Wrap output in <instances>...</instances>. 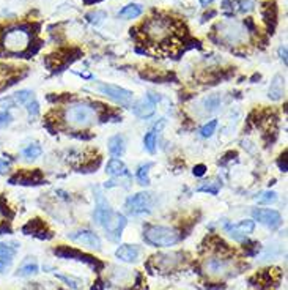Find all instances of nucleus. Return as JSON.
I'll list each match as a JSON object with an SVG mask.
<instances>
[{
	"label": "nucleus",
	"mask_w": 288,
	"mask_h": 290,
	"mask_svg": "<svg viewBox=\"0 0 288 290\" xmlns=\"http://www.w3.org/2000/svg\"><path fill=\"white\" fill-rule=\"evenodd\" d=\"M95 221L98 226H101L106 235L111 240H118L122 237V232L126 226V218L120 213H115L109 202L103 197L101 193H96V208H95Z\"/></svg>",
	"instance_id": "nucleus-1"
},
{
	"label": "nucleus",
	"mask_w": 288,
	"mask_h": 290,
	"mask_svg": "<svg viewBox=\"0 0 288 290\" xmlns=\"http://www.w3.org/2000/svg\"><path fill=\"white\" fill-rule=\"evenodd\" d=\"M32 44V32L27 27H9L0 35V46L8 55H21Z\"/></svg>",
	"instance_id": "nucleus-2"
},
{
	"label": "nucleus",
	"mask_w": 288,
	"mask_h": 290,
	"mask_svg": "<svg viewBox=\"0 0 288 290\" xmlns=\"http://www.w3.org/2000/svg\"><path fill=\"white\" fill-rule=\"evenodd\" d=\"M96 109L88 103H73L65 109V120L66 123L85 128L96 122Z\"/></svg>",
	"instance_id": "nucleus-3"
},
{
	"label": "nucleus",
	"mask_w": 288,
	"mask_h": 290,
	"mask_svg": "<svg viewBox=\"0 0 288 290\" xmlns=\"http://www.w3.org/2000/svg\"><path fill=\"white\" fill-rule=\"evenodd\" d=\"M144 238L146 243L151 246H175L181 240V234L175 231L172 227H164V226H148L144 232Z\"/></svg>",
	"instance_id": "nucleus-4"
},
{
	"label": "nucleus",
	"mask_w": 288,
	"mask_h": 290,
	"mask_svg": "<svg viewBox=\"0 0 288 290\" xmlns=\"http://www.w3.org/2000/svg\"><path fill=\"white\" fill-rule=\"evenodd\" d=\"M173 21L170 17H162V16H154L150 17L144 24V35L148 36L153 41H164V39L170 38L172 35V27Z\"/></svg>",
	"instance_id": "nucleus-5"
},
{
	"label": "nucleus",
	"mask_w": 288,
	"mask_h": 290,
	"mask_svg": "<svg viewBox=\"0 0 288 290\" xmlns=\"http://www.w3.org/2000/svg\"><path fill=\"white\" fill-rule=\"evenodd\" d=\"M217 28L221 30L219 36H222V39L228 44H241L247 39V28L243 27L240 22H222L217 24Z\"/></svg>",
	"instance_id": "nucleus-6"
},
{
	"label": "nucleus",
	"mask_w": 288,
	"mask_h": 290,
	"mask_svg": "<svg viewBox=\"0 0 288 290\" xmlns=\"http://www.w3.org/2000/svg\"><path fill=\"white\" fill-rule=\"evenodd\" d=\"M96 90L101 95L107 96L109 99H112V101L122 104V106H129L133 101V92H129V90L123 87L112 85V84H98Z\"/></svg>",
	"instance_id": "nucleus-7"
},
{
	"label": "nucleus",
	"mask_w": 288,
	"mask_h": 290,
	"mask_svg": "<svg viewBox=\"0 0 288 290\" xmlns=\"http://www.w3.org/2000/svg\"><path fill=\"white\" fill-rule=\"evenodd\" d=\"M125 207L128 210V213H131L134 216L150 213V210L153 207L151 194H148V193H137V194H134L131 197H128Z\"/></svg>",
	"instance_id": "nucleus-8"
},
{
	"label": "nucleus",
	"mask_w": 288,
	"mask_h": 290,
	"mask_svg": "<svg viewBox=\"0 0 288 290\" xmlns=\"http://www.w3.org/2000/svg\"><path fill=\"white\" fill-rule=\"evenodd\" d=\"M225 232L230 235L233 240L236 242H243V240L254 232L255 229V221L254 219H244L241 223H236V224H230V223H225L224 224Z\"/></svg>",
	"instance_id": "nucleus-9"
},
{
	"label": "nucleus",
	"mask_w": 288,
	"mask_h": 290,
	"mask_svg": "<svg viewBox=\"0 0 288 290\" xmlns=\"http://www.w3.org/2000/svg\"><path fill=\"white\" fill-rule=\"evenodd\" d=\"M252 216L255 221H258L260 224L270 227V229H277L282 223V216L277 210H271V208H255L252 212Z\"/></svg>",
	"instance_id": "nucleus-10"
},
{
	"label": "nucleus",
	"mask_w": 288,
	"mask_h": 290,
	"mask_svg": "<svg viewBox=\"0 0 288 290\" xmlns=\"http://www.w3.org/2000/svg\"><path fill=\"white\" fill-rule=\"evenodd\" d=\"M159 96H153V95H148L145 96L141 101H137L134 106H133V112L136 117L139 118H150L154 115L156 112V103L159 101Z\"/></svg>",
	"instance_id": "nucleus-11"
},
{
	"label": "nucleus",
	"mask_w": 288,
	"mask_h": 290,
	"mask_svg": "<svg viewBox=\"0 0 288 290\" xmlns=\"http://www.w3.org/2000/svg\"><path fill=\"white\" fill-rule=\"evenodd\" d=\"M69 240H73L76 243H81L87 248L92 249H101V238H99L95 232L87 231V229H82V231H77L68 235Z\"/></svg>",
	"instance_id": "nucleus-12"
},
{
	"label": "nucleus",
	"mask_w": 288,
	"mask_h": 290,
	"mask_svg": "<svg viewBox=\"0 0 288 290\" xmlns=\"http://www.w3.org/2000/svg\"><path fill=\"white\" fill-rule=\"evenodd\" d=\"M205 272L208 275H213V276H221V275H225V272H228V267H230V262L224 259L222 256H216V257H210L206 259L205 264Z\"/></svg>",
	"instance_id": "nucleus-13"
},
{
	"label": "nucleus",
	"mask_w": 288,
	"mask_h": 290,
	"mask_svg": "<svg viewBox=\"0 0 288 290\" xmlns=\"http://www.w3.org/2000/svg\"><path fill=\"white\" fill-rule=\"evenodd\" d=\"M55 256L62 257V259H76V261H81V262H85L87 265H92L93 268L99 267V264L96 262V259L92 257V256H87V254H82L76 251V249H71L68 246H63V248H58L55 249Z\"/></svg>",
	"instance_id": "nucleus-14"
},
{
	"label": "nucleus",
	"mask_w": 288,
	"mask_h": 290,
	"mask_svg": "<svg viewBox=\"0 0 288 290\" xmlns=\"http://www.w3.org/2000/svg\"><path fill=\"white\" fill-rule=\"evenodd\" d=\"M32 98H33V93L30 92V90H19V92H16L14 95L0 99V106H3L5 109H11V107H17V106H25Z\"/></svg>",
	"instance_id": "nucleus-15"
},
{
	"label": "nucleus",
	"mask_w": 288,
	"mask_h": 290,
	"mask_svg": "<svg viewBox=\"0 0 288 290\" xmlns=\"http://www.w3.org/2000/svg\"><path fill=\"white\" fill-rule=\"evenodd\" d=\"M154 259H156V265H159V268L168 272V270H173L178 264L183 261V254H180V253L161 254V256H157Z\"/></svg>",
	"instance_id": "nucleus-16"
},
{
	"label": "nucleus",
	"mask_w": 288,
	"mask_h": 290,
	"mask_svg": "<svg viewBox=\"0 0 288 290\" xmlns=\"http://www.w3.org/2000/svg\"><path fill=\"white\" fill-rule=\"evenodd\" d=\"M139 254H141V251H139V248L134 245H123L118 248L115 253V256L123 262H136L139 259Z\"/></svg>",
	"instance_id": "nucleus-17"
},
{
	"label": "nucleus",
	"mask_w": 288,
	"mask_h": 290,
	"mask_svg": "<svg viewBox=\"0 0 288 290\" xmlns=\"http://www.w3.org/2000/svg\"><path fill=\"white\" fill-rule=\"evenodd\" d=\"M106 172L111 177H125V175H128V169L122 159L112 158L106 166Z\"/></svg>",
	"instance_id": "nucleus-18"
},
{
	"label": "nucleus",
	"mask_w": 288,
	"mask_h": 290,
	"mask_svg": "<svg viewBox=\"0 0 288 290\" xmlns=\"http://www.w3.org/2000/svg\"><path fill=\"white\" fill-rule=\"evenodd\" d=\"M125 137L123 136H114L109 139V152H111L112 156L118 158V156H122L125 153Z\"/></svg>",
	"instance_id": "nucleus-19"
},
{
	"label": "nucleus",
	"mask_w": 288,
	"mask_h": 290,
	"mask_svg": "<svg viewBox=\"0 0 288 290\" xmlns=\"http://www.w3.org/2000/svg\"><path fill=\"white\" fill-rule=\"evenodd\" d=\"M144 13V8L141 3H129L125 8H122L118 11V16L123 17V19H136Z\"/></svg>",
	"instance_id": "nucleus-20"
},
{
	"label": "nucleus",
	"mask_w": 288,
	"mask_h": 290,
	"mask_svg": "<svg viewBox=\"0 0 288 290\" xmlns=\"http://www.w3.org/2000/svg\"><path fill=\"white\" fill-rule=\"evenodd\" d=\"M282 95H284V79L282 76H276L270 87V98L277 101V99L282 98Z\"/></svg>",
	"instance_id": "nucleus-21"
},
{
	"label": "nucleus",
	"mask_w": 288,
	"mask_h": 290,
	"mask_svg": "<svg viewBox=\"0 0 288 290\" xmlns=\"http://www.w3.org/2000/svg\"><path fill=\"white\" fill-rule=\"evenodd\" d=\"M153 164L151 163H146V164H142L141 167L137 169V180H139V183H141L142 186H146V185H150V177H148V172H150V167Z\"/></svg>",
	"instance_id": "nucleus-22"
},
{
	"label": "nucleus",
	"mask_w": 288,
	"mask_h": 290,
	"mask_svg": "<svg viewBox=\"0 0 288 290\" xmlns=\"http://www.w3.org/2000/svg\"><path fill=\"white\" fill-rule=\"evenodd\" d=\"M36 273H38L36 262H27L17 270V276H32V275H36Z\"/></svg>",
	"instance_id": "nucleus-23"
},
{
	"label": "nucleus",
	"mask_w": 288,
	"mask_h": 290,
	"mask_svg": "<svg viewBox=\"0 0 288 290\" xmlns=\"http://www.w3.org/2000/svg\"><path fill=\"white\" fill-rule=\"evenodd\" d=\"M41 147H39L38 144H32V145H28L22 150V155L27 158V159H36L39 155H41Z\"/></svg>",
	"instance_id": "nucleus-24"
},
{
	"label": "nucleus",
	"mask_w": 288,
	"mask_h": 290,
	"mask_svg": "<svg viewBox=\"0 0 288 290\" xmlns=\"http://www.w3.org/2000/svg\"><path fill=\"white\" fill-rule=\"evenodd\" d=\"M156 141H157L156 131H150V133H146V134H145V137H144V145H145V148H146L150 153H153L154 150H156Z\"/></svg>",
	"instance_id": "nucleus-25"
},
{
	"label": "nucleus",
	"mask_w": 288,
	"mask_h": 290,
	"mask_svg": "<svg viewBox=\"0 0 288 290\" xmlns=\"http://www.w3.org/2000/svg\"><path fill=\"white\" fill-rule=\"evenodd\" d=\"M87 21L90 22V24H99V22H103L104 19L107 17V13L106 11H99V9H95V11L92 13H87Z\"/></svg>",
	"instance_id": "nucleus-26"
},
{
	"label": "nucleus",
	"mask_w": 288,
	"mask_h": 290,
	"mask_svg": "<svg viewBox=\"0 0 288 290\" xmlns=\"http://www.w3.org/2000/svg\"><path fill=\"white\" fill-rule=\"evenodd\" d=\"M216 128H217V120H211V122H208L206 125L202 126L200 136L202 137H210V136H213L214 131H216Z\"/></svg>",
	"instance_id": "nucleus-27"
},
{
	"label": "nucleus",
	"mask_w": 288,
	"mask_h": 290,
	"mask_svg": "<svg viewBox=\"0 0 288 290\" xmlns=\"http://www.w3.org/2000/svg\"><path fill=\"white\" fill-rule=\"evenodd\" d=\"M14 256V249L11 246H8L5 243H0V259H3V261H9V259H13Z\"/></svg>",
	"instance_id": "nucleus-28"
},
{
	"label": "nucleus",
	"mask_w": 288,
	"mask_h": 290,
	"mask_svg": "<svg viewBox=\"0 0 288 290\" xmlns=\"http://www.w3.org/2000/svg\"><path fill=\"white\" fill-rule=\"evenodd\" d=\"M277 201V194L274 191H265L258 197V204H273Z\"/></svg>",
	"instance_id": "nucleus-29"
},
{
	"label": "nucleus",
	"mask_w": 288,
	"mask_h": 290,
	"mask_svg": "<svg viewBox=\"0 0 288 290\" xmlns=\"http://www.w3.org/2000/svg\"><path fill=\"white\" fill-rule=\"evenodd\" d=\"M57 278L58 279H62V281H65V283H68V286H71L73 289H79L81 287V281L79 279H74V278H69V276H63V275H57Z\"/></svg>",
	"instance_id": "nucleus-30"
},
{
	"label": "nucleus",
	"mask_w": 288,
	"mask_h": 290,
	"mask_svg": "<svg viewBox=\"0 0 288 290\" xmlns=\"http://www.w3.org/2000/svg\"><path fill=\"white\" fill-rule=\"evenodd\" d=\"M25 106H27L28 114H30L32 117H36V115H38V112H39V106H38V103H36V99H35V98H32L30 101H28Z\"/></svg>",
	"instance_id": "nucleus-31"
},
{
	"label": "nucleus",
	"mask_w": 288,
	"mask_h": 290,
	"mask_svg": "<svg viewBox=\"0 0 288 290\" xmlns=\"http://www.w3.org/2000/svg\"><path fill=\"white\" fill-rule=\"evenodd\" d=\"M13 122V117L6 111H0V128H5Z\"/></svg>",
	"instance_id": "nucleus-32"
},
{
	"label": "nucleus",
	"mask_w": 288,
	"mask_h": 290,
	"mask_svg": "<svg viewBox=\"0 0 288 290\" xmlns=\"http://www.w3.org/2000/svg\"><path fill=\"white\" fill-rule=\"evenodd\" d=\"M219 186H221V183L219 185H216V186H211V185H203V186H200L197 189V191H200V193H210V194H217V191H219Z\"/></svg>",
	"instance_id": "nucleus-33"
},
{
	"label": "nucleus",
	"mask_w": 288,
	"mask_h": 290,
	"mask_svg": "<svg viewBox=\"0 0 288 290\" xmlns=\"http://www.w3.org/2000/svg\"><path fill=\"white\" fill-rule=\"evenodd\" d=\"M205 172H206V167L203 164H198V166L194 167V175L195 177H202V175H205Z\"/></svg>",
	"instance_id": "nucleus-34"
},
{
	"label": "nucleus",
	"mask_w": 288,
	"mask_h": 290,
	"mask_svg": "<svg viewBox=\"0 0 288 290\" xmlns=\"http://www.w3.org/2000/svg\"><path fill=\"white\" fill-rule=\"evenodd\" d=\"M9 169V163L5 161V159H0V174H5Z\"/></svg>",
	"instance_id": "nucleus-35"
},
{
	"label": "nucleus",
	"mask_w": 288,
	"mask_h": 290,
	"mask_svg": "<svg viewBox=\"0 0 288 290\" xmlns=\"http://www.w3.org/2000/svg\"><path fill=\"white\" fill-rule=\"evenodd\" d=\"M279 55H281V58L284 60V63L287 65V47H285V46H281V47H279Z\"/></svg>",
	"instance_id": "nucleus-36"
},
{
	"label": "nucleus",
	"mask_w": 288,
	"mask_h": 290,
	"mask_svg": "<svg viewBox=\"0 0 288 290\" xmlns=\"http://www.w3.org/2000/svg\"><path fill=\"white\" fill-rule=\"evenodd\" d=\"M8 265H9V262H6V261H3V259H0V275H2L5 270L8 268Z\"/></svg>",
	"instance_id": "nucleus-37"
},
{
	"label": "nucleus",
	"mask_w": 288,
	"mask_h": 290,
	"mask_svg": "<svg viewBox=\"0 0 288 290\" xmlns=\"http://www.w3.org/2000/svg\"><path fill=\"white\" fill-rule=\"evenodd\" d=\"M198 2H200V5H202V6H208L210 3H213L214 0H198Z\"/></svg>",
	"instance_id": "nucleus-38"
},
{
	"label": "nucleus",
	"mask_w": 288,
	"mask_h": 290,
	"mask_svg": "<svg viewBox=\"0 0 288 290\" xmlns=\"http://www.w3.org/2000/svg\"><path fill=\"white\" fill-rule=\"evenodd\" d=\"M5 218V210L0 207V223H2V219Z\"/></svg>",
	"instance_id": "nucleus-39"
}]
</instances>
